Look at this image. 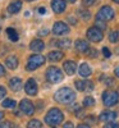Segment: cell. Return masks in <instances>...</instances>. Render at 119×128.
Here are the masks:
<instances>
[{"label": "cell", "mask_w": 119, "mask_h": 128, "mask_svg": "<svg viewBox=\"0 0 119 128\" xmlns=\"http://www.w3.org/2000/svg\"><path fill=\"white\" fill-rule=\"evenodd\" d=\"M86 52H88V56H91V58H96L97 56V51L95 49H88Z\"/></svg>", "instance_id": "cell-30"}, {"label": "cell", "mask_w": 119, "mask_h": 128, "mask_svg": "<svg viewBox=\"0 0 119 128\" xmlns=\"http://www.w3.org/2000/svg\"><path fill=\"white\" fill-rule=\"evenodd\" d=\"M46 32H48L46 30H42V31H41V35H46Z\"/></svg>", "instance_id": "cell-42"}, {"label": "cell", "mask_w": 119, "mask_h": 128, "mask_svg": "<svg viewBox=\"0 0 119 128\" xmlns=\"http://www.w3.org/2000/svg\"><path fill=\"white\" fill-rule=\"evenodd\" d=\"M63 68H64V70H66L67 74L72 76V74L76 73V69H77V64H76L73 60H67L66 63L63 64Z\"/></svg>", "instance_id": "cell-13"}, {"label": "cell", "mask_w": 119, "mask_h": 128, "mask_svg": "<svg viewBox=\"0 0 119 128\" xmlns=\"http://www.w3.org/2000/svg\"><path fill=\"white\" fill-rule=\"evenodd\" d=\"M54 98H55V100L60 104H70L76 99V94L69 87H63V88H60L55 92Z\"/></svg>", "instance_id": "cell-1"}, {"label": "cell", "mask_w": 119, "mask_h": 128, "mask_svg": "<svg viewBox=\"0 0 119 128\" xmlns=\"http://www.w3.org/2000/svg\"><path fill=\"white\" fill-rule=\"evenodd\" d=\"M69 32V27L67 26V23L64 22H55L52 27V34L56 35V36H62V35H66Z\"/></svg>", "instance_id": "cell-8"}, {"label": "cell", "mask_w": 119, "mask_h": 128, "mask_svg": "<svg viewBox=\"0 0 119 128\" xmlns=\"http://www.w3.org/2000/svg\"><path fill=\"white\" fill-rule=\"evenodd\" d=\"M63 128H74V126H73V123H70V122H67L66 124H64V127Z\"/></svg>", "instance_id": "cell-37"}, {"label": "cell", "mask_w": 119, "mask_h": 128, "mask_svg": "<svg viewBox=\"0 0 119 128\" xmlns=\"http://www.w3.org/2000/svg\"><path fill=\"white\" fill-rule=\"evenodd\" d=\"M24 91H26V94L30 95V96H35V95L37 94V84H36V82H35L34 78H30V80L26 82V84H24Z\"/></svg>", "instance_id": "cell-10"}, {"label": "cell", "mask_w": 119, "mask_h": 128, "mask_svg": "<svg viewBox=\"0 0 119 128\" xmlns=\"http://www.w3.org/2000/svg\"><path fill=\"white\" fill-rule=\"evenodd\" d=\"M66 0H52L51 2V8L55 13H63L66 10Z\"/></svg>", "instance_id": "cell-11"}, {"label": "cell", "mask_w": 119, "mask_h": 128, "mask_svg": "<svg viewBox=\"0 0 119 128\" xmlns=\"http://www.w3.org/2000/svg\"><path fill=\"white\" fill-rule=\"evenodd\" d=\"M20 8H22V2L20 0H14L8 5V12L10 14H17L20 10Z\"/></svg>", "instance_id": "cell-14"}, {"label": "cell", "mask_w": 119, "mask_h": 128, "mask_svg": "<svg viewBox=\"0 0 119 128\" xmlns=\"http://www.w3.org/2000/svg\"><path fill=\"white\" fill-rule=\"evenodd\" d=\"M6 34H8V37L12 40V41H18V34L14 28H6Z\"/></svg>", "instance_id": "cell-23"}, {"label": "cell", "mask_w": 119, "mask_h": 128, "mask_svg": "<svg viewBox=\"0 0 119 128\" xmlns=\"http://www.w3.org/2000/svg\"><path fill=\"white\" fill-rule=\"evenodd\" d=\"M19 108H20V110H22L26 115H32L34 112H35L34 104H32L30 100H27V99H23L22 101L19 102Z\"/></svg>", "instance_id": "cell-9"}, {"label": "cell", "mask_w": 119, "mask_h": 128, "mask_svg": "<svg viewBox=\"0 0 119 128\" xmlns=\"http://www.w3.org/2000/svg\"><path fill=\"white\" fill-rule=\"evenodd\" d=\"M0 128H10V123H9V122L0 123Z\"/></svg>", "instance_id": "cell-36"}, {"label": "cell", "mask_w": 119, "mask_h": 128, "mask_svg": "<svg viewBox=\"0 0 119 128\" xmlns=\"http://www.w3.org/2000/svg\"><path fill=\"white\" fill-rule=\"evenodd\" d=\"M114 2H115V3H118V4H119V0H114Z\"/></svg>", "instance_id": "cell-45"}, {"label": "cell", "mask_w": 119, "mask_h": 128, "mask_svg": "<svg viewBox=\"0 0 119 128\" xmlns=\"http://www.w3.org/2000/svg\"><path fill=\"white\" fill-rule=\"evenodd\" d=\"M27 2H34V0H27Z\"/></svg>", "instance_id": "cell-46"}, {"label": "cell", "mask_w": 119, "mask_h": 128, "mask_svg": "<svg viewBox=\"0 0 119 128\" xmlns=\"http://www.w3.org/2000/svg\"><path fill=\"white\" fill-rule=\"evenodd\" d=\"M27 127H28V128H41V127H42V124H41V122H40V120H37V119H32V120H30V122H28Z\"/></svg>", "instance_id": "cell-26"}, {"label": "cell", "mask_w": 119, "mask_h": 128, "mask_svg": "<svg viewBox=\"0 0 119 128\" xmlns=\"http://www.w3.org/2000/svg\"><path fill=\"white\" fill-rule=\"evenodd\" d=\"M114 73H115V76H116V77H119V66H118V67L115 68V70H114Z\"/></svg>", "instance_id": "cell-41"}, {"label": "cell", "mask_w": 119, "mask_h": 128, "mask_svg": "<svg viewBox=\"0 0 119 128\" xmlns=\"http://www.w3.org/2000/svg\"><path fill=\"white\" fill-rule=\"evenodd\" d=\"M5 95H6V90H5L4 87L0 86V100L4 99V98H5Z\"/></svg>", "instance_id": "cell-33"}, {"label": "cell", "mask_w": 119, "mask_h": 128, "mask_svg": "<svg viewBox=\"0 0 119 128\" xmlns=\"http://www.w3.org/2000/svg\"><path fill=\"white\" fill-rule=\"evenodd\" d=\"M109 40H110L112 42H116V41L119 40V34H118L116 31L110 32V35H109Z\"/></svg>", "instance_id": "cell-28"}, {"label": "cell", "mask_w": 119, "mask_h": 128, "mask_svg": "<svg viewBox=\"0 0 119 128\" xmlns=\"http://www.w3.org/2000/svg\"><path fill=\"white\" fill-rule=\"evenodd\" d=\"M4 73H5V69H4V67L2 66V64H0V77L4 76Z\"/></svg>", "instance_id": "cell-38"}, {"label": "cell", "mask_w": 119, "mask_h": 128, "mask_svg": "<svg viewBox=\"0 0 119 128\" xmlns=\"http://www.w3.org/2000/svg\"><path fill=\"white\" fill-rule=\"evenodd\" d=\"M38 13L40 14H45L46 13V9L45 8H38Z\"/></svg>", "instance_id": "cell-39"}, {"label": "cell", "mask_w": 119, "mask_h": 128, "mask_svg": "<svg viewBox=\"0 0 119 128\" xmlns=\"http://www.w3.org/2000/svg\"><path fill=\"white\" fill-rule=\"evenodd\" d=\"M44 48H45V44H44L41 40H34V41L30 44V49H31L32 51H36V52L42 51V50H44Z\"/></svg>", "instance_id": "cell-16"}, {"label": "cell", "mask_w": 119, "mask_h": 128, "mask_svg": "<svg viewBox=\"0 0 119 128\" xmlns=\"http://www.w3.org/2000/svg\"><path fill=\"white\" fill-rule=\"evenodd\" d=\"M82 2H83V5L90 6V5H92V4L95 3V0H82Z\"/></svg>", "instance_id": "cell-35"}, {"label": "cell", "mask_w": 119, "mask_h": 128, "mask_svg": "<svg viewBox=\"0 0 119 128\" xmlns=\"http://www.w3.org/2000/svg\"><path fill=\"white\" fill-rule=\"evenodd\" d=\"M63 52L62 51H50L49 52V55H48V58H49V60L50 62H59L62 58H63Z\"/></svg>", "instance_id": "cell-22"}, {"label": "cell", "mask_w": 119, "mask_h": 128, "mask_svg": "<svg viewBox=\"0 0 119 128\" xmlns=\"http://www.w3.org/2000/svg\"><path fill=\"white\" fill-rule=\"evenodd\" d=\"M78 72H80V76H81V77L87 78L90 74H91V68H90V66H88L87 63H82L81 66H80Z\"/></svg>", "instance_id": "cell-17"}, {"label": "cell", "mask_w": 119, "mask_h": 128, "mask_svg": "<svg viewBox=\"0 0 119 128\" xmlns=\"http://www.w3.org/2000/svg\"><path fill=\"white\" fill-rule=\"evenodd\" d=\"M96 27L99 28V30L101 28V31H102V30H105V28H106V24L102 22V20H96Z\"/></svg>", "instance_id": "cell-29"}, {"label": "cell", "mask_w": 119, "mask_h": 128, "mask_svg": "<svg viewBox=\"0 0 119 128\" xmlns=\"http://www.w3.org/2000/svg\"><path fill=\"white\" fill-rule=\"evenodd\" d=\"M102 52H104V56L105 58H110L112 56V52H110V50L108 49V48H104L102 49Z\"/></svg>", "instance_id": "cell-32"}, {"label": "cell", "mask_w": 119, "mask_h": 128, "mask_svg": "<svg viewBox=\"0 0 119 128\" xmlns=\"http://www.w3.org/2000/svg\"><path fill=\"white\" fill-rule=\"evenodd\" d=\"M52 42H54L52 45H55V46H58V48H60V49H68V48L70 46V40H68V38L52 41Z\"/></svg>", "instance_id": "cell-21"}, {"label": "cell", "mask_w": 119, "mask_h": 128, "mask_svg": "<svg viewBox=\"0 0 119 128\" xmlns=\"http://www.w3.org/2000/svg\"><path fill=\"white\" fill-rule=\"evenodd\" d=\"M0 31H2V28H0Z\"/></svg>", "instance_id": "cell-47"}, {"label": "cell", "mask_w": 119, "mask_h": 128, "mask_svg": "<svg viewBox=\"0 0 119 128\" xmlns=\"http://www.w3.org/2000/svg\"><path fill=\"white\" fill-rule=\"evenodd\" d=\"M63 119H64V115H63V113L58 108L50 109L48 112V114L45 115V122L49 126H56L60 122H63Z\"/></svg>", "instance_id": "cell-2"}, {"label": "cell", "mask_w": 119, "mask_h": 128, "mask_svg": "<svg viewBox=\"0 0 119 128\" xmlns=\"http://www.w3.org/2000/svg\"><path fill=\"white\" fill-rule=\"evenodd\" d=\"M68 3H76V0H67Z\"/></svg>", "instance_id": "cell-44"}, {"label": "cell", "mask_w": 119, "mask_h": 128, "mask_svg": "<svg viewBox=\"0 0 119 128\" xmlns=\"http://www.w3.org/2000/svg\"><path fill=\"white\" fill-rule=\"evenodd\" d=\"M119 101V95L115 91H105L102 94V102L105 106H114Z\"/></svg>", "instance_id": "cell-5"}, {"label": "cell", "mask_w": 119, "mask_h": 128, "mask_svg": "<svg viewBox=\"0 0 119 128\" xmlns=\"http://www.w3.org/2000/svg\"><path fill=\"white\" fill-rule=\"evenodd\" d=\"M3 116H4V114H3V112H0V120L3 119Z\"/></svg>", "instance_id": "cell-43"}, {"label": "cell", "mask_w": 119, "mask_h": 128, "mask_svg": "<svg viewBox=\"0 0 119 128\" xmlns=\"http://www.w3.org/2000/svg\"><path fill=\"white\" fill-rule=\"evenodd\" d=\"M116 116H118V114L115 113V112H110V110H105V112H102L101 114H100V120L101 122H113V120H115L116 119Z\"/></svg>", "instance_id": "cell-12"}, {"label": "cell", "mask_w": 119, "mask_h": 128, "mask_svg": "<svg viewBox=\"0 0 119 128\" xmlns=\"http://www.w3.org/2000/svg\"><path fill=\"white\" fill-rule=\"evenodd\" d=\"M42 64H45V56H42L41 54H35L30 56L28 64H27V70H35L36 68L41 67Z\"/></svg>", "instance_id": "cell-6"}, {"label": "cell", "mask_w": 119, "mask_h": 128, "mask_svg": "<svg viewBox=\"0 0 119 128\" xmlns=\"http://www.w3.org/2000/svg\"><path fill=\"white\" fill-rule=\"evenodd\" d=\"M74 46H76V49H77L78 51H81V52H86V51L90 49L87 41H84V40H77V41H76V44H74Z\"/></svg>", "instance_id": "cell-18"}, {"label": "cell", "mask_w": 119, "mask_h": 128, "mask_svg": "<svg viewBox=\"0 0 119 128\" xmlns=\"http://www.w3.org/2000/svg\"><path fill=\"white\" fill-rule=\"evenodd\" d=\"M114 83H115V81L113 78H106L105 80V84H106V86H113Z\"/></svg>", "instance_id": "cell-34"}, {"label": "cell", "mask_w": 119, "mask_h": 128, "mask_svg": "<svg viewBox=\"0 0 119 128\" xmlns=\"http://www.w3.org/2000/svg\"><path fill=\"white\" fill-rule=\"evenodd\" d=\"M16 105H17V102L12 99H6L3 101V106L6 109H13V108H16Z\"/></svg>", "instance_id": "cell-24"}, {"label": "cell", "mask_w": 119, "mask_h": 128, "mask_svg": "<svg viewBox=\"0 0 119 128\" xmlns=\"http://www.w3.org/2000/svg\"><path fill=\"white\" fill-rule=\"evenodd\" d=\"M46 78L51 82V83H58L63 80V73L59 68L56 67H50L46 70Z\"/></svg>", "instance_id": "cell-4"}, {"label": "cell", "mask_w": 119, "mask_h": 128, "mask_svg": "<svg viewBox=\"0 0 119 128\" xmlns=\"http://www.w3.org/2000/svg\"><path fill=\"white\" fill-rule=\"evenodd\" d=\"M104 128H119V124H116L114 122H109L106 126H104Z\"/></svg>", "instance_id": "cell-31"}, {"label": "cell", "mask_w": 119, "mask_h": 128, "mask_svg": "<svg viewBox=\"0 0 119 128\" xmlns=\"http://www.w3.org/2000/svg\"><path fill=\"white\" fill-rule=\"evenodd\" d=\"M77 128H90V126L88 124H80Z\"/></svg>", "instance_id": "cell-40"}, {"label": "cell", "mask_w": 119, "mask_h": 128, "mask_svg": "<svg viewBox=\"0 0 119 128\" xmlns=\"http://www.w3.org/2000/svg\"><path fill=\"white\" fill-rule=\"evenodd\" d=\"M5 64L9 69H16L18 67V59L14 56V55H10L5 59Z\"/></svg>", "instance_id": "cell-19"}, {"label": "cell", "mask_w": 119, "mask_h": 128, "mask_svg": "<svg viewBox=\"0 0 119 128\" xmlns=\"http://www.w3.org/2000/svg\"><path fill=\"white\" fill-rule=\"evenodd\" d=\"M9 87L12 91H20V88H22V81H20V78L18 77H14L9 81Z\"/></svg>", "instance_id": "cell-15"}, {"label": "cell", "mask_w": 119, "mask_h": 128, "mask_svg": "<svg viewBox=\"0 0 119 128\" xmlns=\"http://www.w3.org/2000/svg\"><path fill=\"white\" fill-rule=\"evenodd\" d=\"M83 105L84 106H94L95 105V99L91 98V96H86L83 99Z\"/></svg>", "instance_id": "cell-27"}, {"label": "cell", "mask_w": 119, "mask_h": 128, "mask_svg": "<svg viewBox=\"0 0 119 128\" xmlns=\"http://www.w3.org/2000/svg\"><path fill=\"white\" fill-rule=\"evenodd\" d=\"M76 87L80 91L92 90V83L91 82H84V81H76Z\"/></svg>", "instance_id": "cell-20"}, {"label": "cell", "mask_w": 119, "mask_h": 128, "mask_svg": "<svg viewBox=\"0 0 119 128\" xmlns=\"http://www.w3.org/2000/svg\"><path fill=\"white\" fill-rule=\"evenodd\" d=\"M114 18V10L112 6L109 5H105V6H101L100 10L97 12L96 14V19L97 20H102V22H105V20H110Z\"/></svg>", "instance_id": "cell-3"}, {"label": "cell", "mask_w": 119, "mask_h": 128, "mask_svg": "<svg viewBox=\"0 0 119 128\" xmlns=\"http://www.w3.org/2000/svg\"><path fill=\"white\" fill-rule=\"evenodd\" d=\"M78 14H80V17H81L82 19H84V20L90 19V17H91L90 12H88V10H86V9H78Z\"/></svg>", "instance_id": "cell-25"}, {"label": "cell", "mask_w": 119, "mask_h": 128, "mask_svg": "<svg viewBox=\"0 0 119 128\" xmlns=\"http://www.w3.org/2000/svg\"><path fill=\"white\" fill-rule=\"evenodd\" d=\"M87 37L92 42H100L102 40L104 35H102V31L99 30L97 27H91L87 30Z\"/></svg>", "instance_id": "cell-7"}]
</instances>
